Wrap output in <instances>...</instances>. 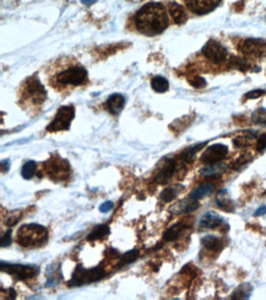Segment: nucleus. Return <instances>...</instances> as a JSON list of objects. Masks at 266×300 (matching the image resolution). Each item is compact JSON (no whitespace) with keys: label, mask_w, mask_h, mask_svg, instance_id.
<instances>
[{"label":"nucleus","mask_w":266,"mask_h":300,"mask_svg":"<svg viewBox=\"0 0 266 300\" xmlns=\"http://www.w3.org/2000/svg\"><path fill=\"white\" fill-rule=\"evenodd\" d=\"M136 27L146 36H156L168 26L166 10L160 2H148L141 7L135 17Z\"/></svg>","instance_id":"nucleus-1"},{"label":"nucleus","mask_w":266,"mask_h":300,"mask_svg":"<svg viewBox=\"0 0 266 300\" xmlns=\"http://www.w3.org/2000/svg\"><path fill=\"white\" fill-rule=\"evenodd\" d=\"M48 230L39 224L22 225L17 232V244L24 247L41 246L47 241Z\"/></svg>","instance_id":"nucleus-2"},{"label":"nucleus","mask_w":266,"mask_h":300,"mask_svg":"<svg viewBox=\"0 0 266 300\" xmlns=\"http://www.w3.org/2000/svg\"><path fill=\"white\" fill-rule=\"evenodd\" d=\"M106 277V271L102 266L93 267V268H84L81 265L76 266L73 277L69 281V287H81L86 284L94 283Z\"/></svg>","instance_id":"nucleus-3"},{"label":"nucleus","mask_w":266,"mask_h":300,"mask_svg":"<svg viewBox=\"0 0 266 300\" xmlns=\"http://www.w3.org/2000/svg\"><path fill=\"white\" fill-rule=\"evenodd\" d=\"M44 171L53 180L63 181L70 176L71 167L66 160L59 156H53L47 163H44Z\"/></svg>","instance_id":"nucleus-4"},{"label":"nucleus","mask_w":266,"mask_h":300,"mask_svg":"<svg viewBox=\"0 0 266 300\" xmlns=\"http://www.w3.org/2000/svg\"><path fill=\"white\" fill-rule=\"evenodd\" d=\"M88 79V71L84 67H69L57 76V81L63 86H79L83 85Z\"/></svg>","instance_id":"nucleus-5"},{"label":"nucleus","mask_w":266,"mask_h":300,"mask_svg":"<svg viewBox=\"0 0 266 300\" xmlns=\"http://www.w3.org/2000/svg\"><path fill=\"white\" fill-rule=\"evenodd\" d=\"M75 118V108L73 106H61L57 112L56 117L47 127L48 132H59L69 130L71 122Z\"/></svg>","instance_id":"nucleus-6"},{"label":"nucleus","mask_w":266,"mask_h":300,"mask_svg":"<svg viewBox=\"0 0 266 300\" xmlns=\"http://www.w3.org/2000/svg\"><path fill=\"white\" fill-rule=\"evenodd\" d=\"M24 98L33 105H41L47 99V93L43 85L37 78H31L26 81L24 89Z\"/></svg>","instance_id":"nucleus-7"},{"label":"nucleus","mask_w":266,"mask_h":300,"mask_svg":"<svg viewBox=\"0 0 266 300\" xmlns=\"http://www.w3.org/2000/svg\"><path fill=\"white\" fill-rule=\"evenodd\" d=\"M1 272L14 276L19 279H30L37 276L39 272V267L34 265H12L1 262Z\"/></svg>","instance_id":"nucleus-8"},{"label":"nucleus","mask_w":266,"mask_h":300,"mask_svg":"<svg viewBox=\"0 0 266 300\" xmlns=\"http://www.w3.org/2000/svg\"><path fill=\"white\" fill-rule=\"evenodd\" d=\"M240 51L250 58H262L266 56V41L260 38H248L240 43Z\"/></svg>","instance_id":"nucleus-9"},{"label":"nucleus","mask_w":266,"mask_h":300,"mask_svg":"<svg viewBox=\"0 0 266 300\" xmlns=\"http://www.w3.org/2000/svg\"><path fill=\"white\" fill-rule=\"evenodd\" d=\"M203 54L207 59L216 64H220L226 61L227 58V49L225 46L220 43V42L215 41V39H210L205 46L203 47Z\"/></svg>","instance_id":"nucleus-10"},{"label":"nucleus","mask_w":266,"mask_h":300,"mask_svg":"<svg viewBox=\"0 0 266 300\" xmlns=\"http://www.w3.org/2000/svg\"><path fill=\"white\" fill-rule=\"evenodd\" d=\"M228 148L223 144H215L206 148L205 151L201 155V161L206 165H212V164L220 163L221 160L227 156Z\"/></svg>","instance_id":"nucleus-11"},{"label":"nucleus","mask_w":266,"mask_h":300,"mask_svg":"<svg viewBox=\"0 0 266 300\" xmlns=\"http://www.w3.org/2000/svg\"><path fill=\"white\" fill-rule=\"evenodd\" d=\"M177 168V160H175V159H167V160H165L163 161V166L158 168L157 173H156L155 182L158 183V185H165V183H167L168 181L172 180Z\"/></svg>","instance_id":"nucleus-12"},{"label":"nucleus","mask_w":266,"mask_h":300,"mask_svg":"<svg viewBox=\"0 0 266 300\" xmlns=\"http://www.w3.org/2000/svg\"><path fill=\"white\" fill-rule=\"evenodd\" d=\"M186 6L195 14H206L210 12L220 4L221 0H184Z\"/></svg>","instance_id":"nucleus-13"},{"label":"nucleus","mask_w":266,"mask_h":300,"mask_svg":"<svg viewBox=\"0 0 266 300\" xmlns=\"http://www.w3.org/2000/svg\"><path fill=\"white\" fill-rule=\"evenodd\" d=\"M199 202L196 198H185V200H180L178 202L177 204L173 205L172 208V213L173 214H178V215H184V214H189V213L194 212L199 208Z\"/></svg>","instance_id":"nucleus-14"},{"label":"nucleus","mask_w":266,"mask_h":300,"mask_svg":"<svg viewBox=\"0 0 266 300\" xmlns=\"http://www.w3.org/2000/svg\"><path fill=\"white\" fill-rule=\"evenodd\" d=\"M125 106V98L120 94H113L108 98L106 102V107L112 115H119Z\"/></svg>","instance_id":"nucleus-15"},{"label":"nucleus","mask_w":266,"mask_h":300,"mask_svg":"<svg viewBox=\"0 0 266 300\" xmlns=\"http://www.w3.org/2000/svg\"><path fill=\"white\" fill-rule=\"evenodd\" d=\"M223 223L222 217L213 212H207L206 214L203 215L200 220V227L205 228V229H213V228L220 227Z\"/></svg>","instance_id":"nucleus-16"},{"label":"nucleus","mask_w":266,"mask_h":300,"mask_svg":"<svg viewBox=\"0 0 266 300\" xmlns=\"http://www.w3.org/2000/svg\"><path fill=\"white\" fill-rule=\"evenodd\" d=\"M186 228L188 227H186L184 223L181 222L177 223V224L172 225V227H170L167 230H166L165 235H163V239H165L166 241H173V240H177L178 237L185 232Z\"/></svg>","instance_id":"nucleus-17"},{"label":"nucleus","mask_w":266,"mask_h":300,"mask_svg":"<svg viewBox=\"0 0 266 300\" xmlns=\"http://www.w3.org/2000/svg\"><path fill=\"white\" fill-rule=\"evenodd\" d=\"M61 279V268L59 265H52L47 269V286L54 287L59 283Z\"/></svg>","instance_id":"nucleus-18"},{"label":"nucleus","mask_w":266,"mask_h":300,"mask_svg":"<svg viewBox=\"0 0 266 300\" xmlns=\"http://www.w3.org/2000/svg\"><path fill=\"white\" fill-rule=\"evenodd\" d=\"M168 11H170L171 16L175 20L176 24L180 25L183 24V22H185L186 14L185 11H184L183 6H180L178 2H171L170 6H168Z\"/></svg>","instance_id":"nucleus-19"},{"label":"nucleus","mask_w":266,"mask_h":300,"mask_svg":"<svg viewBox=\"0 0 266 300\" xmlns=\"http://www.w3.org/2000/svg\"><path fill=\"white\" fill-rule=\"evenodd\" d=\"M183 190H184V186L181 185H175V186H171V187H166L165 190L161 192L160 197L163 202L166 203L172 202L176 197H178V196L180 195V192Z\"/></svg>","instance_id":"nucleus-20"},{"label":"nucleus","mask_w":266,"mask_h":300,"mask_svg":"<svg viewBox=\"0 0 266 300\" xmlns=\"http://www.w3.org/2000/svg\"><path fill=\"white\" fill-rule=\"evenodd\" d=\"M216 204L218 208L226 210V212H232L235 208H233L232 200L230 198V196L227 195V191L222 190L218 192L217 197H216Z\"/></svg>","instance_id":"nucleus-21"},{"label":"nucleus","mask_w":266,"mask_h":300,"mask_svg":"<svg viewBox=\"0 0 266 300\" xmlns=\"http://www.w3.org/2000/svg\"><path fill=\"white\" fill-rule=\"evenodd\" d=\"M213 190H215V185H213V183H201V185H199L198 187H195L191 191V197L196 198V200H200V198H204L210 195V193H212Z\"/></svg>","instance_id":"nucleus-22"},{"label":"nucleus","mask_w":266,"mask_h":300,"mask_svg":"<svg viewBox=\"0 0 266 300\" xmlns=\"http://www.w3.org/2000/svg\"><path fill=\"white\" fill-rule=\"evenodd\" d=\"M201 244L205 249L211 250V251H217L222 246V240L215 235H206L201 239Z\"/></svg>","instance_id":"nucleus-23"},{"label":"nucleus","mask_w":266,"mask_h":300,"mask_svg":"<svg viewBox=\"0 0 266 300\" xmlns=\"http://www.w3.org/2000/svg\"><path fill=\"white\" fill-rule=\"evenodd\" d=\"M109 233H111V229H109L108 225H97L89 234L88 240L89 241H94V240L103 239V237L108 236Z\"/></svg>","instance_id":"nucleus-24"},{"label":"nucleus","mask_w":266,"mask_h":300,"mask_svg":"<svg viewBox=\"0 0 266 300\" xmlns=\"http://www.w3.org/2000/svg\"><path fill=\"white\" fill-rule=\"evenodd\" d=\"M151 88L156 93H166L170 89V83L163 76H153L152 80H151Z\"/></svg>","instance_id":"nucleus-25"},{"label":"nucleus","mask_w":266,"mask_h":300,"mask_svg":"<svg viewBox=\"0 0 266 300\" xmlns=\"http://www.w3.org/2000/svg\"><path fill=\"white\" fill-rule=\"evenodd\" d=\"M36 171H37L36 161L29 160L24 164V166H22L21 175L25 180H31V178L34 176V173H36Z\"/></svg>","instance_id":"nucleus-26"},{"label":"nucleus","mask_w":266,"mask_h":300,"mask_svg":"<svg viewBox=\"0 0 266 300\" xmlns=\"http://www.w3.org/2000/svg\"><path fill=\"white\" fill-rule=\"evenodd\" d=\"M252 286H249V284H242V286L238 287L237 289L235 291V293H233L232 298L233 299H248L250 297V294H252Z\"/></svg>","instance_id":"nucleus-27"},{"label":"nucleus","mask_w":266,"mask_h":300,"mask_svg":"<svg viewBox=\"0 0 266 300\" xmlns=\"http://www.w3.org/2000/svg\"><path fill=\"white\" fill-rule=\"evenodd\" d=\"M223 167H225V165H222V164H220V163L212 164V165L207 166V167H204L203 170L200 171V173H201V175L206 176V177H210V176H216V175H218V173L222 172Z\"/></svg>","instance_id":"nucleus-28"},{"label":"nucleus","mask_w":266,"mask_h":300,"mask_svg":"<svg viewBox=\"0 0 266 300\" xmlns=\"http://www.w3.org/2000/svg\"><path fill=\"white\" fill-rule=\"evenodd\" d=\"M138 259H139L138 250H130V251H128L126 254L121 255L119 266H126V265H130L133 264V262H135Z\"/></svg>","instance_id":"nucleus-29"},{"label":"nucleus","mask_w":266,"mask_h":300,"mask_svg":"<svg viewBox=\"0 0 266 300\" xmlns=\"http://www.w3.org/2000/svg\"><path fill=\"white\" fill-rule=\"evenodd\" d=\"M252 121L257 125L266 126V108L260 107L252 115Z\"/></svg>","instance_id":"nucleus-30"},{"label":"nucleus","mask_w":266,"mask_h":300,"mask_svg":"<svg viewBox=\"0 0 266 300\" xmlns=\"http://www.w3.org/2000/svg\"><path fill=\"white\" fill-rule=\"evenodd\" d=\"M204 144H199L195 145V147H190L188 149H185L181 154V160L185 161V163H191L194 160V156H195L196 151L200 149V147H203Z\"/></svg>","instance_id":"nucleus-31"},{"label":"nucleus","mask_w":266,"mask_h":300,"mask_svg":"<svg viewBox=\"0 0 266 300\" xmlns=\"http://www.w3.org/2000/svg\"><path fill=\"white\" fill-rule=\"evenodd\" d=\"M231 67L235 69H239V70H247L249 68V63L245 59L233 58L232 62H231Z\"/></svg>","instance_id":"nucleus-32"},{"label":"nucleus","mask_w":266,"mask_h":300,"mask_svg":"<svg viewBox=\"0 0 266 300\" xmlns=\"http://www.w3.org/2000/svg\"><path fill=\"white\" fill-rule=\"evenodd\" d=\"M189 84H190L193 88L200 89V88H204V86L206 85V81H205V79L201 78V76H194V78L189 79Z\"/></svg>","instance_id":"nucleus-33"},{"label":"nucleus","mask_w":266,"mask_h":300,"mask_svg":"<svg viewBox=\"0 0 266 300\" xmlns=\"http://www.w3.org/2000/svg\"><path fill=\"white\" fill-rule=\"evenodd\" d=\"M265 95V90H260V89H257V90L249 91V93L245 94L244 98L248 99V100H253V99H259L260 96Z\"/></svg>","instance_id":"nucleus-34"},{"label":"nucleus","mask_w":266,"mask_h":300,"mask_svg":"<svg viewBox=\"0 0 266 300\" xmlns=\"http://www.w3.org/2000/svg\"><path fill=\"white\" fill-rule=\"evenodd\" d=\"M11 245V230H7L1 236V247H7Z\"/></svg>","instance_id":"nucleus-35"},{"label":"nucleus","mask_w":266,"mask_h":300,"mask_svg":"<svg viewBox=\"0 0 266 300\" xmlns=\"http://www.w3.org/2000/svg\"><path fill=\"white\" fill-rule=\"evenodd\" d=\"M258 151L259 153H264L266 150V134H262L258 139V144H257Z\"/></svg>","instance_id":"nucleus-36"},{"label":"nucleus","mask_w":266,"mask_h":300,"mask_svg":"<svg viewBox=\"0 0 266 300\" xmlns=\"http://www.w3.org/2000/svg\"><path fill=\"white\" fill-rule=\"evenodd\" d=\"M112 208H113V202H112V200H106V202L99 205V212L108 213L111 212Z\"/></svg>","instance_id":"nucleus-37"},{"label":"nucleus","mask_w":266,"mask_h":300,"mask_svg":"<svg viewBox=\"0 0 266 300\" xmlns=\"http://www.w3.org/2000/svg\"><path fill=\"white\" fill-rule=\"evenodd\" d=\"M266 214V205H263V207H260L259 209L255 210L254 215L255 217H260V215H264Z\"/></svg>","instance_id":"nucleus-38"},{"label":"nucleus","mask_w":266,"mask_h":300,"mask_svg":"<svg viewBox=\"0 0 266 300\" xmlns=\"http://www.w3.org/2000/svg\"><path fill=\"white\" fill-rule=\"evenodd\" d=\"M9 167H10V161L9 160H2L1 161V170L2 172H5V171H9Z\"/></svg>","instance_id":"nucleus-39"},{"label":"nucleus","mask_w":266,"mask_h":300,"mask_svg":"<svg viewBox=\"0 0 266 300\" xmlns=\"http://www.w3.org/2000/svg\"><path fill=\"white\" fill-rule=\"evenodd\" d=\"M94 1H96V0H83L84 4H88V5L92 4V2H94Z\"/></svg>","instance_id":"nucleus-40"}]
</instances>
